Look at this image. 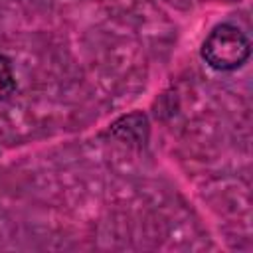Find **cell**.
Returning <instances> with one entry per match:
<instances>
[{
    "instance_id": "7a4b0ae2",
    "label": "cell",
    "mask_w": 253,
    "mask_h": 253,
    "mask_svg": "<svg viewBox=\"0 0 253 253\" xmlns=\"http://www.w3.org/2000/svg\"><path fill=\"white\" fill-rule=\"evenodd\" d=\"M128 128L121 126L119 123H115L111 126V132L115 136H119L123 142H142L146 140V134H148V121L142 113H132V115H126L121 119Z\"/></svg>"
},
{
    "instance_id": "3957f363",
    "label": "cell",
    "mask_w": 253,
    "mask_h": 253,
    "mask_svg": "<svg viewBox=\"0 0 253 253\" xmlns=\"http://www.w3.org/2000/svg\"><path fill=\"white\" fill-rule=\"evenodd\" d=\"M14 91H16V75L12 61L4 53H0V101L8 99Z\"/></svg>"
},
{
    "instance_id": "6da1fadb",
    "label": "cell",
    "mask_w": 253,
    "mask_h": 253,
    "mask_svg": "<svg viewBox=\"0 0 253 253\" xmlns=\"http://www.w3.org/2000/svg\"><path fill=\"white\" fill-rule=\"evenodd\" d=\"M202 59L215 71L239 69L251 53L249 38L233 24H217L202 43Z\"/></svg>"
}]
</instances>
